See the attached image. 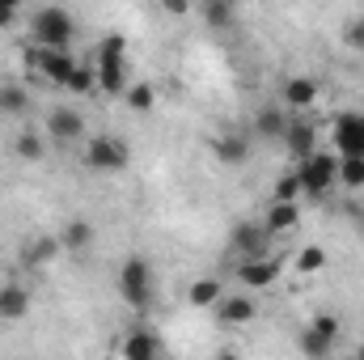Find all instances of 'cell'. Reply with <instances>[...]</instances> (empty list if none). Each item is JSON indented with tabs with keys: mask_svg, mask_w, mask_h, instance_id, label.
<instances>
[{
	"mask_svg": "<svg viewBox=\"0 0 364 360\" xmlns=\"http://www.w3.org/2000/svg\"><path fill=\"white\" fill-rule=\"evenodd\" d=\"M73 34H77V21H73L68 9H60V4L34 9V17H30V38H34V47H43V51H68Z\"/></svg>",
	"mask_w": 364,
	"mask_h": 360,
	"instance_id": "cell-1",
	"label": "cell"
},
{
	"mask_svg": "<svg viewBox=\"0 0 364 360\" xmlns=\"http://www.w3.org/2000/svg\"><path fill=\"white\" fill-rule=\"evenodd\" d=\"M81 162L93 174H123L132 166V149L119 136H90L81 144Z\"/></svg>",
	"mask_w": 364,
	"mask_h": 360,
	"instance_id": "cell-2",
	"label": "cell"
},
{
	"mask_svg": "<svg viewBox=\"0 0 364 360\" xmlns=\"http://www.w3.org/2000/svg\"><path fill=\"white\" fill-rule=\"evenodd\" d=\"M119 292H123V301L136 305V309H149V305H153V263H149L144 255L123 259V268H119Z\"/></svg>",
	"mask_w": 364,
	"mask_h": 360,
	"instance_id": "cell-3",
	"label": "cell"
},
{
	"mask_svg": "<svg viewBox=\"0 0 364 360\" xmlns=\"http://www.w3.org/2000/svg\"><path fill=\"white\" fill-rule=\"evenodd\" d=\"M296 179H301V195H326L339 182V153L318 149L314 157L296 162Z\"/></svg>",
	"mask_w": 364,
	"mask_h": 360,
	"instance_id": "cell-4",
	"label": "cell"
},
{
	"mask_svg": "<svg viewBox=\"0 0 364 360\" xmlns=\"http://www.w3.org/2000/svg\"><path fill=\"white\" fill-rule=\"evenodd\" d=\"M51 144L60 149H73V144H85L90 140V123L77 106H51L47 110V132H43Z\"/></svg>",
	"mask_w": 364,
	"mask_h": 360,
	"instance_id": "cell-5",
	"label": "cell"
},
{
	"mask_svg": "<svg viewBox=\"0 0 364 360\" xmlns=\"http://www.w3.org/2000/svg\"><path fill=\"white\" fill-rule=\"evenodd\" d=\"M331 140H335L339 157H364V115H356V110L339 115L331 127Z\"/></svg>",
	"mask_w": 364,
	"mask_h": 360,
	"instance_id": "cell-6",
	"label": "cell"
},
{
	"mask_svg": "<svg viewBox=\"0 0 364 360\" xmlns=\"http://www.w3.org/2000/svg\"><path fill=\"white\" fill-rule=\"evenodd\" d=\"M30 64H34V73L38 77H47L51 85H68V77L77 73V60H73V51H43V47H34L30 51Z\"/></svg>",
	"mask_w": 364,
	"mask_h": 360,
	"instance_id": "cell-7",
	"label": "cell"
},
{
	"mask_svg": "<svg viewBox=\"0 0 364 360\" xmlns=\"http://www.w3.org/2000/svg\"><path fill=\"white\" fill-rule=\"evenodd\" d=\"M318 97H322V85L305 73H296L279 85V106L284 110H309V106H318Z\"/></svg>",
	"mask_w": 364,
	"mask_h": 360,
	"instance_id": "cell-8",
	"label": "cell"
},
{
	"mask_svg": "<svg viewBox=\"0 0 364 360\" xmlns=\"http://www.w3.org/2000/svg\"><path fill=\"white\" fill-rule=\"evenodd\" d=\"M123 360H161V335L153 327H132L119 344Z\"/></svg>",
	"mask_w": 364,
	"mask_h": 360,
	"instance_id": "cell-9",
	"label": "cell"
},
{
	"mask_svg": "<svg viewBox=\"0 0 364 360\" xmlns=\"http://www.w3.org/2000/svg\"><path fill=\"white\" fill-rule=\"evenodd\" d=\"M216 318H220L225 327H250V322L259 318V301H255L250 292H225L220 305H216Z\"/></svg>",
	"mask_w": 364,
	"mask_h": 360,
	"instance_id": "cell-10",
	"label": "cell"
},
{
	"mask_svg": "<svg viewBox=\"0 0 364 360\" xmlns=\"http://www.w3.org/2000/svg\"><path fill=\"white\" fill-rule=\"evenodd\" d=\"M229 246L242 255V259H259L263 246H267V233H263V221H237L229 229Z\"/></svg>",
	"mask_w": 364,
	"mask_h": 360,
	"instance_id": "cell-11",
	"label": "cell"
},
{
	"mask_svg": "<svg viewBox=\"0 0 364 360\" xmlns=\"http://www.w3.org/2000/svg\"><path fill=\"white\" fill-rule=\"evenodd\" d=\"M279 271H284V263H279V259L259 255V259H242V263H237V280L255 292V288H267V284H275V280H279Z\"/></svg>",
	"mask_w": 364,
	"mask_h": 360,
	"instance_id": "cell-12",
	"label": "cell"
},
{
	"mask_svg": "<svg viewBox=\"0 0 364 360\" xmlns=\"http://www.w3.org/2000/svg\"><path fill=\"white\" fill-rule=\"evenodd\" d=\"M284 149H288L296 162L314 157V153H318V127H314L309 119H288V132H284Z\"/></svg>",
	"mask_w": 364,
	"mask_h": 360,
	"instance_id": "cell-13",
	"label": "cell"
},
{
	"mask_svg": "<svg viewBox=\"0 0 364 360\" xmlns=\"http://www.w3.org/2000/svg\"><path fill=\"white\" fill-rule=\"evenodd\" d=\"M284 132H288V110L279 102H267L255 110V136L259 140H284Z\"/></svg>",
	"mask_w": 364,
	"mask_h": 360,
	"instance_id": "cell-14",
	"label": "cell"
},
{
	"mask_svg": "<svg viewBox=\"0 0 364 360\" xmlns=\"http://www.w3.org/2000/svg\"><path fill=\"white\" fill-rule=\"evenodd\" d=\"M212 157H216L220 166H229V170H233V166H246V162H250V140L225 132V136L212 140Z\"/></svg>",
	"mask_w": 364,
	"mask_h": 360,
	"instance_id": "cell-15",
	"label": "cell"
},
{
	"mask_svg": "<svg viewBox=\"0 0 364 360\" xmlns=\"http://www.w3.org/2000/svg\"><path fill=\"white\" fill-rule=\"evenodd\" d=\"M30 314V288L26 284H0V322H17Z\"/></svg>",
	"mask_w": 364,
	"mask_h": 360,
	"instance_id": "cell-16",
	"label": "cell"
},
{
	"mask_svg": "<svg viewBox=\"0 0 364 360\" xmlns=\"http://www.w3.org/2000/svg\"><path fill=\"white\" fill-rule=\"evenodd\" d=\"M301 225V203H272L267 216H263V233L267 238H284Z\"/></svg>",
	"mask_w": 364,
	"mask_h": 360,
	"instance_id": "cell-17",
	"label": "cell"
},
{
	"mask_svg": "<svg viewBox=\"0 0 364 360\" xmlns=\"http://www.w3.org/2000/svg\"><path fill=\"white\" fill-rule=\"evenodd\" d=\"M220 297H225L220 275H199V280H191V288H186V301H191L195 309H216Z\"/></svg>",
	"mask_w": 364,
	"mask_h": 360,
	"instance_id": "cell-18",
	"label": "cell"
},
{
	"mask_svg": "<svg viewBox=\"0 0 364 360\" xmlns=\"http://www.w3.org/2000/svg\"><path fill=\"white\" fill-rule=\"evenodd\" d=\"M55 238H60V246H64V250H85V246L93 242V221L73 216V221H68V225H64Z\"/></svg>",
	"mask_w": 364,
	"mask_h": 360,
	"instance_id": "cell-19",
	"label": "cell"
},
{
	"mask_svg": "<svg viewBox=\"0 0 364 360\" xmlns=\"http://www.w3.org/2000/svg\"><path fill=\"white\" fill-rule=\"evenodd\" d=\"M13 157H21V162H43V157H47V136H43V132H21V136H13Z\"/></svg>",
	"mask_w": 364,
	"mask_h": 360,
	"instance_id": "cell-20",
	"label": "cell"
},
{
	"mask_svg": "<svg viewBox=\"0 0 364 360\" xmlns=\"http://www.w3.org/2000/svg\"><path fill=\"white\" fill-rule=\"evenodd\" d=\"M26 110H30V93H26V85L4 81V85H0V115H26Z\"/></svg>",
	"mask_w": 364,
	"mask_h": 360,
	"instance_id": "cell-21",
	"label": "cell"
},
{
	"mask_svg": "<svg viewBox=\"0 0 364 360\" xmlns=\"http://www.w3.org/2000/svg\"><path fill=\"white\" fill-rule=\"evenodd\" d=\"M199 13H203V21H208L212 30H229V26H233V4H225V0H208Z\"/></svg>",
	"mask_w": 364,
	"mask_h": 360,
	"instance_id": "cell-22",
	"label": "cell"
},
{
	"mask_svg": "<svg viewBox=\"0 0 364 360\" xmlns=\"http://www.w3.org/2000/svg\"><path fill=\"white\" fill-rule=\"evenodd\" d=\"M339 182L348 191H360L364 186V157H339Z\"/></svg>",
	"mask_w": 364,
	"mask_h": 360,
	"instance_id": "cell-23",
	"label": "cell"
},
{
	"mask_svg": "<svg viewBox=\"0 0 364 360\" xmlns=\"http://www.w3.org/2000/svg\"><path fill=\"white\" fill-rule=\"evenodd\" d=\"M68 93H97V73H93V64H77V73L68 77V85H64Z\"/></svg>",
	"mask_w": 364,
	"mask_h": 360,
	"instance_id": "cell-24",
	"label": "cell"
},
{
	"mask_svg": "<svg viewBox=\"0 0 364 360\" xmlns=\"http://www.w3.org/2000/svg\"><path fill=\"white\" fill-rule=\"evenodd\" d=\"M123 97H127V106H132V110H153V106H157V90H153L149 81L127 85V93H123Z\"/></svg>",
	"mask_w": 364,
	"mask_h": 360,
	"instance_id": "cell-25",
	"label": "cell"
},
{
	"mask_svg": "<svg viewBox=\"0 0 364 360\" xmlns=\"http://www.w3.org/2000/svg\"><path fill=\"white\" fill-rule=\"evenodd\" d=\"M309 331H314L318 339H326V344H335L343 327H339V318H335V314H314V318H309Z\"/></svg>",
	"mask_w": 364,
	"mask_h": 360,
	"instance_id": "cell-26",
	"label": "cell"
},
{
	"mask_svg": "<svg viewBox=\"0 0 364 360\" xmlns=\"http://www.w3.org/2000/svg\"><path fill=\"white\" fill-rule=\"evenodd\" d=\"M296 199H301V179H296V170H292V174H279L272 203H296Z\"/></svg>",
	"mask_w": 364,
	"mask_h": 360,
	"instance_id": "cell-27",
	"label": "cell"
},
{
	"mask_svg": "<svg viewBox=\"0 0 364 360\" xmlns=\"http://www.w3.org/2000/svg\"><path fill=\"white\" fill-rule=\"evenodd\" d=\"M326 268V250L322 246H305L301 255H296V271H305V275H314V271Z\"/></svg>",
	"mask_w": 364,
	"mask_h": 360,
	"instance_id": "cell-28",
	"label": "cell"
},
{
	"mask_svg": "<svg viewBox=\"0 0 364 360\" xmlns=\"http://www.w3.org/2000/svg\"><path fill=\"white\" fill-rule=\"evenodd\" d=\"M301 352H305L309 360H326V356H331V344H326V339H318V335L305 327V331H301Z\"/></svg>",
	"mask_w": 364,
	"mask_h": 360,
	"instance_id": "cell-29",
	"label": "cell"
},
{
	"mask_svg": "<svg viewBox=\"0 0 364 360\" xmlns=\"http://www.w3.org/2000/svg\"><path fill=\"white\" fill-rule=\"evenodd\" d=\"M60 250H64V246H60V238H55V233H51V238H38V242H34V250H30V263H51Z\"/></svg>",
	"mask_w": 364,
	"mask_h": 360,
	"instance_id": "cell-30",
	"label": "cell"
},
{
	"mask_svg": "<svg viewBox=\"0 0 364 360\" xmlns=\"http://www.w3.org/2000/svg\"><path fill=\"white\" fill-rule=\"evenodd\" d=\"M343 43H348L352 51H364V13H356V17L343 21Z\"/></svg>",
	"mask_w": 364,
	"mask_h": 360,
	"instance_id": "cell-31",
	"label": "cell"
},
{
	"mask_svg": "<svg viewBox=\"0 0 364 360\" xmlns=\"http://www.w3.org/2000/svg\"><path fill=\"white\" fill-rule=\"evenodd\" d=\"M21 17V9H17V0H0V30H9L13 21Z\"/></svg>",
	"mask_w": 364,
	"mask_h": 360,
	"instance_id": "cell-32",
	"label": "cell"
},
{
	"mask_svg": "<svg viewBox=\"0 0 364 360\" xmlns=\"http://www.w3.org/2000/svg\"><path fill=\"white\" fill-rule=\"evenodd\" d=\"M166 13H174V17H186V13H191V4H186V0H166Z\"/></svg>",
	"mask_w": 364,
	"mask_h": 360,
	"instance_id": "cell-33",
	"label": "cell"
},
{
	"mask_svg": "<svg viewBox=\"0 0 364 360\" xmlns=\"http://www.w3.org/2000/svg\"><path fill=\"white\" fill-rule=\"evenodd\" d=\"M212 360H242V356H237V352H216Z\"/></svg>",
	"mask_w": 364,
	"mask_h": 360,
	"instance_id": "cell-34",
	"label": "cell"
},
{
	"mask_svg": "<svg viewBox=\"0 0 364 360\" xmlns=\"http://www.w3.org/2000/svg\"><path fill=\"white\" fill-rule=\"evenodd\" d=\"M356 360H364V344H360V348H356Z\"/></svg>",
	"mask_w": 364,
	"mask_h": 360,
	"instance_id": "cell-35",
	"label": "cell"
}]
</instances>
